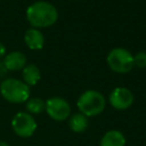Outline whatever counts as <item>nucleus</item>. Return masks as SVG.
<instances>
[{
  "mask_svg": "<svg viewBox=\"0 0 146 146\" xmlns=\"http://www.w3.org/2000/svg\"><path fill=\"white\" fill-rule=\"evenodd\" d=\"M25 107L30 114H40L46 110V102L40 98H29Z\"/></svg>",
  "mask_w": 146,
  "mask_h": 146,
  "instance_id": "13",
  "label": "nucleus"
},
{
  "mask_svg": "<svg viewBox=\"0 0 146 146\" xmlns=\"http://www.w3.org/2000/svg\"><path fill=\"white\" fill-rule=\"evenodd\" d=\"M1 96L10 103H23L30 98V87L17 79H5L0 84Z\"/></svg>",
  "mask_w": 146,
  "mask_h": 146,
  "instance_id": "3",
  "label": "nucleus"
},
{
  "mask_svg": "<svg viewBox=\"0 0 146 146\" xmlns=\"http://www.w3.org/2000/svg\"><path fill=\"white\" fill-rule=\"evenodd\" d=\"M22 76H23L24 83L31 87V86H35L39 82V80L41 79V73L36 65L30 64V65H25V67L23 68Z\"/></svg>",
  "mask_w": 146,
  "mask_h": 146,
  "instance_id": "11",
  "label": "nucleus"
},
{
  "mask_svg": "<svg viewBox=\"0 0 146 146\" xmlns=\"http://www.w3.org/2000/svg\"><path fill=\"white\" fill-rule=\"evenodd\" d=\"M47 114L56 121H64L70 116L71 107L68 103L60 97H52L46 102Z\"/></svg>",
  "mask_w": 146,
  "mask_h": 146,
  "instance_id": "6",
  "label": "nucleus"
},
{
  "mask_svg": "<svg viewBox=\"0 0 146 146\" xmlns=\"http://www.w3.org/2000/svg\"><path fill=\"white\" fill-rule=\"evenodd\" d=\"M106 102L105 97L96 90H87L84 91L78 99L76 106L83 115L88 116H95L100 114L105 108Z\"/></svg>",
  "mask_w": 146,
  "mask_h": 146,
  "instance_id": "2",
  "label": "nucleus"
},
{
  "mask_svg": "<svg viewBox=\"0 0 146 146\" xmlns=\"http://www.w3.org/2000/svg\"><path fill=\"white\" fill-rule=\"evenodd\" d=\"M68 127L73 132L81 133L88 127V117L82 113H74L68 119Z\"/></svg>",
  "mask_w": 146,
  "mask_h": 146,
  "instance_id": "12",
  "label": "nucleus"
},
{
  "mask_svg": "<svg viewBox=\"0 0 146 146\" xmlns=\"http://www.w3.org/2000/svg\"><path fill=\"white\" fill-rule=\"evenodd\" d=\"M0 146H9V144L3 141V140H0Z\"/></svg>",
  "mask_w": 146,
  "mask_h": 146,
  "instance_id": "17",
  "label": "nucleus"
},
{
  "mask_svg": "<svg viewBox=\"0 0 146 146\" xmlns=\"http://www.w3.org/2000/svg\"><path fill=\"white\" fill-rule=\"evenodd\" d=\"M7 68L5 67V65H3V63L2 62H0V79L1 78H3L6 74H7Z\"/></svg>",
  "mask_w": 146,
  "mask_h": 146,
  "instance_id": "15",
  "label": "nucleus"
},
{
  "mask_svg": "<svg viewBox=\"0 0 146 146\" xmlns=\"http://www.w3.org/2000/svg\"><path fill=\"white\" fill-rule=\"evenodd\" d=\"M107 64L116 73H128L133 66V56L124 48H114L107 55Z\"/></svg>",
  "mask_w": 146,
  "mask_h": 146,
  "instance_id": "4",
  "label": "nucleus"
},
{
  "mask_svg": "<svg viewBox=\"0 0 146 146\" xmlns=\"http://www.w3.org/2000/svg\"><path fill=\"white\" fill-rule=\"evenodd\" d=\"M14 132L23 138L31 137L36 130V122L34 117L26 112H18L11 120Z\"/></svg>",
  "mask_w": 146,
  "mask_h": 146,
  "instance_id": "5",
  "label": "nucleus"
},
{
  "mask_svg": "<svg viewBox=\"0 0 146 146\" xmlns=\"http://www.w3.org/2000/svg\"><path fill=\"white\" fill-rule=\"evenodd\" d=\"M110 104L116 110H127L133 103V95L132 92L124 87L115 88L108 97Z\"/></svg>",
  "mask_w": 146,
  "mask_h": 146,
  "instance_id": "7",
  "label": "nucleus"
},
{
  "mask_svg": "<svg viewBox=\"0 0 146 146\" xmlns=\"http://www.w3.org/2000/svg\"><path fill=\"white\" fill-rule=\"evenodd\" d=\"M58 18L57 9L47 1H36L26 9V19L34 29L51 26Z\"/></svg>",
  "mask_w": 146,
  "mask_h": 146,
  "instance_id": "1",
  "label": "nucleus"
},
{
  "mask_svg": "<svg viewBox=\"0 0 146 146\" xmlns=\"http://www.w3.org/2000/svg\"><path fill=\"white\" fill-rule=\"evenodd\" d=\"M24 42L32 50H40L44 44V36L38 29L31 27L24 33Z\"/></svg>",
  "mask_w": 146,
  "mask_h": 146,
  "instance_id": "9",
  "label": "nucleus"
},
{
  "mask_svg": "<svg viewBox=\"0 0 146 146\" xmlns=\"http://www.w3.org/2000/svg\"><path fill=\"white\" fill-rule=\"evenodd\" d=\"M5 54H6V47L3 43L0 42V58H2L5 56Z\"/></svg>",
  "mask_w": 146,
  "mask_h": 146,
  "instance_id": "16",
  "label": "nucleus"
},
{
  "mask_svg": "<svg viewBox=\"0 0 146 146\" xmlns=\"http://www.w3.org/2000/svg\"><path fill=\"white\" fill-rule=\"evenodd\" d=\"M125 138L123 133L119 130L107 131L100 139L99 146H124Z\"/></svg>",
  "mask_w": 146,
  "mask_h": 146,
  "instance_id": "10",
  "label": "nucleus"
},
{
  "mask_svg": "<svg viewBox=\"0 0 146 146\" xmlns=\"http://www.w3.org/2000/svg\"><path fill=\"white\" fill-rule=\"evenodd\" d=\"M133 65L139 68H146V52L140 51L133 56Z\"/></svg>",
  "mask_w": 146,
  "mask_h": 146,
  "instance_id": "14",
  "label": "nucleus"
},
{
  "mask_svg": "<svg viewBox=\"0 0 146 146\" xmlns=\"http://www.w3.org/2000/svg\"><path fill=\"white\" fill-rule=\"evenodd\" d=\"M2 63L7 71H19L26 65V56L21 51H11L5 56Z\"/></svg>",
  "mask_w": 146,
  "mask_h": 146,
  "instance_id": "8",
  "label": "nucleus"
}]
</instances>
